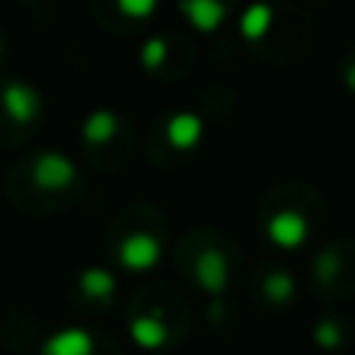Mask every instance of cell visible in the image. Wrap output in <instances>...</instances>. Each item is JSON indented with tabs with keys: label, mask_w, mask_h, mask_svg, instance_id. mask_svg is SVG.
Instances as JSON below:
<instances>
[{
	"label": "cell",
	"mask_w": 355,
	"mask_h": 355,
	"mask_svg": "<svg viewBox=\"0 0 355 355\" xmlns=\"http://www.w3.org/2000/svg\"><path fill=\"white\" fill-rule=\"evenodd\" d=\"M166 53H168V44L162 41V37H150V41L144 44L141 60H144V66L147 69H159L162 60H166Z\"/></svg>",
	"instance_id": "cell-14"
},
{
	"label": "cell",
	"mask_w": 355,
	"mask_h": 355,
	"mask_svg": "<svg viewBox=\"0 0 355 355\" xmlns=\"http://www.w3.org/2000/svg\"><path fill=\"white\" fill-rule=\"evenodd\" d=\"M346 85H349L352 91H355V62H352L349 69H346Z\"/></svg>",
	"instance_id": "cell-17"
},
{
	"label": "cell",
	"mask_w": 355,
	"mask_h": 355,
	"mask_svg": "<svg viewBox=\"0 0 355 355\" xmlns=\"http://www.w3.org/2000/svg\"><path fill=\"white\" fill-rule=\"evenodd\" d=\"M202 137V122L193 112H178V116L168 119V141L178 150H190L196 147Z\"/></svg>",
	"instance_id": "cell-8"
},
{
	"label": "cell",
	"mask_w": 355,
	"mask_h": 355,
	"mask_svg": "<svg viewBox=\"0 0 355 355\" xmlns=\"http://www.w3.org/2000/svg\"><path fill=\"white\" fill-rule=\"evenodd\" d=\"M315 340H318L321 349H337L343 337H340V327L334 324V321H321V324H318V334H315Z\"/></svg>",
	"instance_id": "cell-15"
},
{
	"label": "cell",
	"mask_w": 355,
	"mask_h": 355,
	"mask_svg": "<svg viewBox=\"0 0 355 355\" xmlns=\"http://www.w3.org/2000/svg\"><path fill=\"white\" fill-rule=\"evenodd\" d=\"M119 10H122L125 16H150V12H156V3L153 0H122Z\"/></svg>",
	"instance_id": "cell-16"
},
{
	"label": "cell",
	"mask_w": 355,
	"mask_h": 355,
	"mask_svg": "<svg viewBox=\"0 0 355 355\" xmlns=\"http://www.w3.org/2000/svg\"><path fill=\"white\" fill-rule=\"evenodd\" d=\"M159 240L150 234H131L122 243V265L131 271H147L159 262Z\"/></svg>",
	"instance_id": "cell-4"
},
{
	"label": "cell",
	"mask_w": 355,
	"mask_h": 355,
	"mask_svg": "<svg viewBox=\"0 0 355 355\" xmlns=\"http://www.w3.org/2000/svg\"><path fill=\"white\" fill-rule=\"evenodd\" d=\"M265 296L271 302H290V296H293V277L287 271H271L265 277Z\"/></svg>",
	"instance_id": "cell-13"
},
{
	"label": "cell",
	"mask_w": 355,
	"mask_h": 355,
	"mask_svg": "<svg viewBox=\"0 0 355 355\" xmlns=\"http://www.w3.org/2000/svg\"><path fill=\"white\" fill-rule=\"evenodd\" d=\"M94 349H97L94 337L81 327H66L44 343V355H94Z\"/></svg>",
	"instance_id": "cell-6"
},
{
	"label": "cell",
	"mask_w": 355,
	"mask_h": 355,
	"mask_svg": "<svg viewBox=\"0 0 355 355\" xmlns=\"http://www.w3.org/2000/svg\"><path fill=\"white\" fill-rule=\"evenodd\" d=\"M0 100H3L6 116L16 125H31L37 119V112H41V97H37V91L22 85V81H10V85L3 87V94H0Z\"/></svg>",
	"instance_id": "cell-1"
},
{
	"label": "cell",
	"mask_w": 355,
	"mask_h": 355,
	"mask_svg": "<svg viewBox=\"0 0 355 355\" xmlns=\"http://www.w3.org/2000/svg\"><path fill=\"white\" fill-rule=\"evenodd\" d=\"M184 16L196 25L200 31H215L221 25V19L227 16L225 3H212V0H196V3H184L181 6Z\"/></svg>",
	"instance_id": "cell-10"
},
{
	"label": "cell",
	"mask_w": 355,
	"mask_h": 355,
	"mask_svg": "<svg viewBox=\"0 0 355 355\" xmlns=\"http://www.w3.org/2000/svg\"><path fill=\"white\" fill-rule=\"evenodd\" d=\"M31 178H35V184L44 190H62L75 181V166L69 156H62L53 150V153L37 156L35 168H31Z\"/></svg>",
	"instance_id": "cell-2"
},
{
	"label": "cell",
	"mask_w": 355,
	"mask_h": 355,
	"mask_svg": "<svg viewBox=\"0 0 355 355\" xmlns=\"http://www.w3.org/2000/svg\"><path fill=\"white\" fill-rule=\"evenodd\" d=\"M116 131H119V116L116 112H110V110H97V112H91V116L85 119V128H81V135H85V141L87 144H110L112 137H116Z\"/></svg>",
	"instance_id": "cell-9"
},
{
	"label": "cell",
	"mask_w": 355,
	"mask_h": 355,
	"mask_svg": "<svg viewBox=\"0 0 355 355\" xmlns=\"http://www.w3.org/2000/svg\"><path fill=\"white\" fill-rule=\"evenodd\" d=\"M271 28V6H250L240 16V31L246 37H262Z\"/></svg>",
	"instance_id": "cell-12"
},
{
	"label": "cell",
	"mask_w": 355,
	"mask_h": 355,
	"mask_svg": "<svg viewBox=\"0 0 355 355\" xmlns=\"http://www.w3.org/2000/svg\"><path fill=\"white\" fill-rule=\"evenodd\" d=\"M268 237L271 243H277L281 250H296L300 243H306L309 237V225L296 209H284L275 218L268 221Z\"/></svg>",
	"instance_id": "cell-3"
},
{
	"label": "cell",
	"mask_w": 355,
	"mask_h": 355,
	"mask_svg": "<svg viewBox=\"0 0 355 355\" xmlns=\"http://www.w3.org/2000/svg\"><path fill=\"white\" fill-rule=\"evenodd\" d=\"M196 281H200L202 290H209V293L218 296L221 290L227 287V259H225V252H218V250L200 252V259H196Z\"/></svg>",
	"instance_id": "cell-5"
},
{
	"label": "cell",
	"mask_w": 355,
	"mask_h": 355,
	"mask_svg": "<svg viewBox=\"0 0 355 355\" xmlns=\"http://www.w3.org/2000/svg\"><path fill=\"white\" fill-rule=\"evenodd\" d=\"M131 340L144 349H162L168 340V327L159 315H144V318L131 321Z\"/></svg>",
	"instance_id": "cell-7"
},
{
	"label": "cell",
	"mask_w": 355,
	"mask_h": 355,
	"mask_svg": "<svg viewBox=\"0 0 355 355\" xmlns=\"http://www.w3.org/2000/svg\"><path fill=\"white\" fill-rule=\"evenodd\" d=\"M78 287H81V293L91 296V300L110 302V296L116 293V277H112V271H106V268H87L85 275H81Z\"/></svg>",
	"instance_id": "cell-11"
}]
</instances>
